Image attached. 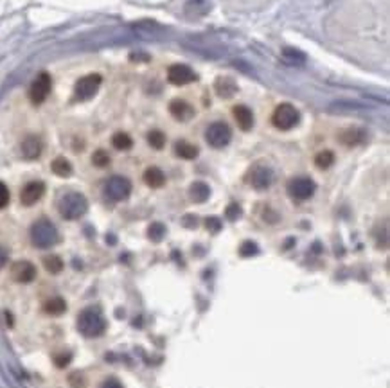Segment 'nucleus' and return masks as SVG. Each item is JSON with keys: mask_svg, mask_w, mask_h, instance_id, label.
Listing matches in <instances>:
<instances>
[{"mask_svg": "<svg viewBox=\"0 0 390 388\" xmlns=\"http://www.w3.org/2000/svg\"><path fill=\"white\" fill-rule=\"evenodd\" d=\"M71 359H72L71 352H60L54 356V363H56V366H60V368H65V366L71 363Z\"/></svg>", "mask_w": 390, "mask_h": 388, "instance_id": "473e14b6", "label": "nucleus"}, {"mask_svg": "<svg viewBox=\"0 0 390 388\" xmlns=\"http://www.w3.org/2000/svg\"><path fill=\"white\" fill-rule=\"evenodd\" d=\"M169 112H171V115L176 121H182V122L191 121L194 117V108L184 99H173L169 103Z\"/></svg>", "mask_w": 390, "mask_h": 388, "instance_id": "4468645a", "label": "nucleus"}, {"mask_svg": "<svg viewBox=\"0 0 390 388\" xmlns=\"http://www.w3.org/2000/svg\"><path fill=\"white\" fill-rule=\"evenodd\" d=\"M29 236H31V243L35 244L36 248H51V246H54L60 241L58 228L54 227L53 221H49L45 218L33 223Z\"/></svg>", "mask_w": 390, "mask_h": 388, "instance_id": "f03ea898", "label": "nucleus"}, {"mask_svg": "<svg viewBox=\"0 0 390 388\" xmlns=\"http://www.w3.org/2000/svg\"><path fill=\"white\" fill-rule=\"evenodd\" d=\"M105 194L112 201H123L132 194V182L124 176H112L105 185Z\"/></svg>", "mask_w": 390, "mask_h": 388, "instance_id": "423d86ee", "label": "nucleus"}, {"mask_svg": "<svg viewBox=\"0 0 390 388\" xmlns=\"http://www.w3.org/2000/svg\"><path fill=\"white\" fill-rule=\"evenodd\" d=\"M103 83V78L99 74H88L85 78H81L76 83V88H74V96L76 99L79 101H87L90 97H94L99 90Z\"/></svg>", "mask_w": 390, "mask_h": 388, "instance_id": "6e6552de", "label": "nucleus"}, {"mask_svg": "<svg viewBox=\"0 0 390 388\" xmlns=\"http://www.w3.org/2000/svg\"><path fill=\"white\" fill-rule=\"evenodd\" d=\"M112 146L119 151H128V149L133 146V140L132 137L124 133V131H117L114 137H112Z\"/></svg>", "mask_w": 390, "mask_h": 388, "instance_id": "393cba45", "label": "nucleus"}, {"mask_svg": "<svg viewBox=\"0 0 390 388\" xmlns=\"http://www.w3.org/2000/svg\"><path fill=\"white\" fill-rule=\"evenodd\" d=\"M6 262H8V252L4 246H0V270L6 266Z\"/></svg>", "mask_w": 390, "mask_h": 388, "instance_id": "58836bf2", "label": "nucleus"}, {"mask_svg": "<svg viewBox=\"0 0 390 388\" xmlns=\"http://www.w3.org/2000/svg\"><path fill=\"white\" fill-rule=\"evenodd\" d=\"M205 227H207V230H209V232H214V234H216V232H219V228H221V221H219L218 218H214V216H212V218H207L205 219Z\"/></svg>", "mask_w": 390, "mask_h": 388, "instance_id": "c9c22d12", "label": "nucleus"}, {"mask_svg": "<svg viewBox=\"0 0 390 388\" xmlns=\"http://www.w3.org/2000/svg\"><path fill=\"white\" fill-rule=\"evenodd\" d=\"M230 139H232V130L227 122H214L205 131V140L209 142V146L216 149L225 148L230 142Z\"/></svg>", "mask_w": 390, "mask_h": 388, "instance_id": "39448f33", "label": "nucleus"}, {"mask_svg": "<svg viewBox=\"0 0 390 388\" xmlns=\"http://www.w3.org/2000/svg\"><path fill=\"white\" fill-rule=\"evenodd\" d=\"M273 183V171L266 166H257L250 173V185L255 191H266Z\"/></svg>", "mask_w": 390, "mask_h": 388, "instance_id": "9d476101", "label": "nucleus"}, {"mask_svg": "<svg viewBox=\"0 0 390 388\" xmlns=\"http://www.w3.org/2000/svg\"><path fill=\"white\" fill-rule=\"evenodd\" d=\"M45 194V183L44 182H29L26 187L20 192V201L26 207L35 205L36 201L42 200V196Z\"/></svg>", "mask_w": 390, "mask_h": 388, "instance_id": "ddd939ff", "label": "nucleus"}, {"mask_svg": "<svg viewBox=\"0 0 390 388\" xmlns=\"http://www.w3.org/2000/svg\"><path fill=\"white\" fill-rule=\"evenodd\" d=\"M315 182L311 178H306V176H297V178H291L288 182V194L293 200H309L315 194Z\"/></svg>", "mask_w": 390, "mask_h": 388, "instance_id": "0eeeda50", "label": "nucleus"}, {"mask_svg": "<svg viewBox=\"0 0 390 388\" xmlns=\"http://www.w3.org/2000/svg\"><path fill=\"white\" fill-rule=\"evenodd\" d=\"M51 87H53V79L47 72L38 74V78L33 81L31 88H29V99L33 105H42L51 94Z\"/></svg>", "mask_w": 390, "mask_h": 388, "instance_id": "1a4fd4ad", "label": "nucleus"}, {"mask_svg": "<svg viewBox=\"0 0 390 388\" xmlns=\"http://www.w3.org/2000/svg\"><path fill=\"white\" fill-rule=\"evenodd\" d=\"M194 79H196V74L189 65H173L167 70V81L171 85H176V87L187 85Z\"/></svg>", "mask_w": 390, "mask_h": 388, "instance_id": "9b49d317", "label": "nucleus"}, {"mask_svg": "<svg viewBox=\"0 0 390 388\" xmlns=\"http://www.w3.org/2000/svg\"><path fill=\"white\" fill-rule=\"evenodd\" d=\"M225 216H227L230 221H236V219L241 216V207L237 205V203H230V205L227 207V212H225Z\"/></svg>", "mask_w": 390, "mask_h": 388, "instance_id": "72a5a7b5", "label": "nucleus"}, {"mask_svg": "<svg viewBox=\"0 0 390 388\" xmlns=\"http://www.w3.org/2000/svg\"><path fill=\"white\" fill-rule=\"evenodd\" d=\"M11 277L20 284L33 282L36 277V266L29 261H17L11 266Z\"/></svg>", "mask_w": 390, "mask_h": 388, "instance_id": "f8f14e48", "label": "nucleus"}, {"mask_svg": "<svg viewBox=\"0 0 390 388\" xmlns=\"http://www.w3.org/2000/svg\"><path fill=\"white\" fill-rule=\"evenodd\" d=\"M282 56H284L286 60H289V61H295V63H297V61H298V63H302V61L306 60V56H304L300 51H297V49H289V47L284 49V54H282Z\"/></svg>", "mask_w": 390, "mask_h": 388, "instance_id": "2f4dec72", "label": "nucleus"}, {"mask_svg": "<svg viewBox=\"0 0 390 388\" xmlns=\"http://www.w3.org/2000/svg\"><path fill=\"white\" fill-rule=\"evenodd\" d=\"M189 196L196 203H203V201H207V198L211 196V189L203 182H194L189 189Z\"/></svg>", "mask_w": 390, "mask_h": 388, "instance_id": "412c9836", "label": "nucleus"}, {"mask_svg": "<svg viewBox=\"0 0 390 388\" xmlns=\"http://www.w3.org/2000/svg\"><path fill=\"white\" fill-rule=\"evenodd\" d=\"M365 137H367V133H365V130H361V128H345V130L340 131L338 139H340V142H342L343 146L352 148V146L361 144L365 140Z\"/></svg>", "mask_w": 390, "mask_h": 388, "instance_id": "2eb2a0df", "label": "nucleus"}, {"mask_svg": "<svg viewBox=\"0 0 390 388\" xmlns=\"http://www.w3.org/2000/svg\"><path fill=\"white\" fill-rule=\"evenodd\" d=\"M184 223L187 225V227H196V218H193V216H187V218L184 219Z\"/></svg>", "mask_w": 390, "mask_h": 388, "instance_id": "ea45409f", "label": "nucleus"}, {"mask_svg": "<svg viewBox=\"0 0 390 388\" xmlns=\"http://www.w3.org/2000/svg\"><path fill=\"white\" fill-rule=\"evenodd\" d=\"M92 164L96 167H106L110 164V155L105 149H97L92 155Z\"/></svg>", "mask_w": 390, "mask_h": 388, "instance_id": "c756f323", "label": "nucleus"}, {"mask_svg": "<svg viewBox=\"0 0 390 388\" xmlns=\"http://www.w3.org/2000/svg\"><path fill=\"white\" fill-rule=\"evenodd\" d=\"M130 60H132V61H139V60L148 61V60H149V56H135V54H132V56H130Z\"/></svg>", "mask_w": 390, "mask_h": 388, "instance_id": "a19ab883", "label": "nucleus"}, {"mask_svg": "<svg viewBox=\"0 0 390 388\" xmlns=\"http://www.w3.org/2000/svg\"><path fill=\"white\" fill-rule=\"evenodd\" d=\"M51 169H53L54 175L62 176V178H69L72 175V164L65 157L54 158L53 164H51Z\"/></svg>", "mask_w": 390, "mask_h": 388, "instance_id": "4be33fe9", "label": "nucleus"}, {"mask_svg": "<svg viewBox=\"0 0 390 388\" xmlns=\"http://www.w3.org/2000/svg\"><path fill=\"white\" fill-rule=\"evenodd\" d=\"M334 164V153L333 151H320L315 157V166L318 169H329Z\"/></svg>", "mask_w": 390, "mask_h": 388, "instance_id": "a878e982", "label": "nucleus"}, {"mask_svg": "<svg viewBox=\"0 0 390 388\" xmlns=\"http://www.w3.org/2000/svg\"><path fill=\"white\" fill-rule=\"evenodd\" d=\"M9 203V189L6 187V183L0 182V209H4Z\"/></svg>", "mask_w": 390, "mask_h": 388, "instance_id": "e433bc0d", "label": "nucleus"}, {"mask_svg": "<svg viewBox=\"0 0 390 388\" xmlns=\"http://www.w3.org/2000/svg\"><path fill=\"white\" fill-rule=\"evenodd\" d=\"M214 90L219 97L230 99L232 96H236L237 85L234 83V79H230V78H218L214 83Z\"/></svg>", "mask_w": 390, "mask_h": 388, "instance_id": "a211bd4d", "label": "nucleus"}, {"mask_svg": "<svg viewBox=\"0 0 390 388\" xmlns=\"http://www.w3.org/2000/svg\"><path fill=\"white\" fill-rule=\"evenodd\" d=\"M257 252H259V248L254 241H245V243L239 246V255H241V257H252V255H255Z\"/></svg>", "mask_w": 390, "mask_h": 388, "instance_id": "7c9ffc66", "label": "nucleus"}, {"mask_svg": "<svg viewBox=\"0 0 390 388\" xmlns=\"http://www.w3.org/2000/svg\"><path fill=\"white\" fill-rule=\"evenodd\" d=\"M175 153L178 155L180 158H185V160H193V158L198 157V148L187 140H180L176 142L175 146Z\"/></svg>", "mask_w": 390, "mask_h": 388, "instance_id": "5701e85b", "label": "nucleus"}, {"mask_svg": "<svg viewBox=\"0 0 390 388\" xmlns=\"http://www.w3.org/2000/svg\"><path fill=\"white\" fill-rule=\"evenodd\" d=\"M42 149H44V144L42 140L35 135H29L24 139L22 142V155L27 158V160H35L42 155Z\"/></svg>", "mask_w": 390, "mask_h": 388, "instance_id": "f3484780", "label": "nucleus"}, {"mask_svg": "<svg viewBox=\"0 0 390 388\" xmlns=\"http://www.w3.org/2000/svg\"><path fill=\"white\" fill-rule=\"evenodd\" d=\"M148 144L153 149H162L166 146V135L160 130H151L148 133Z\"/></svg>", "mask_w": 390, "mask_h": 388, "instance_id": "bb28decb", "label": "nucleus"}, {"mask_svg": "<svg viewBox=\"0 0 390 388\" xmlns=\"http://www.w3.org/2000/svg\"><path fill=\"white\" fill-rule=\"evenodd\" d=\"M232 114L237 122V126L241 128L243 131L252 130V126H254V114H252V110H250L248 106H245V105L234 106Z\"/></svg>", "mask_w": 390, "mask_h": 388, "instance_id": "dca6fc26", "label": "nucleus"}, {"mask_svg": "<svg viewBox=\"0 0 390 388\" xmlns=\"http://www.w3.org/2000/svg\"><path fill=\"white\" fill-rule=\"evenodd\" d=\"M209 11H211L209 0H187V4H185V13L191 18H200Z\"/></svg>", "mask_w": 390, "mask_h": 388, "instance_id": "6ab92c4d", "label": "nucleus"}, {"mask_svg": "<svg viewBox=\"0 0 390 388\" xmlns=\"http://www.w3.org/2000/svg\"><path fill=\"white\" fill-rule=\"evenodd\" d=\"M300 121V114H298V110L295 108L293 105H289V103H282L275 108L272 115V122L273 126L279 128V130H291L295 128Z\"/></svg>", "mask_w": 390, "mask_h": 388, "instance_id": "20e7f679", "label": "nucleus"}, {"mask_svg": "<svg viewBox=\"0 0 390 388\" xmlns=\"http://www.w3.org/2000/svg\"><path fill=\"white\" fill-rule=\"evenodd\" d=\"M78 329L87 338H97L106 331V320L97 307H87L78 316Z\"/></svg>", "mask_w": 390, "mask_h": 388, "instance_id": "f257e3e1", "label": "nucleus"}, {"mask_svg": "<svg viewBox=\"0 0 390 388\" xmlns=\"http://www.w3.org/2000/svg\"><path fill=\"white\" fill-rule=\"evenodd\" d=\"M144 182H146V185H149L151 189H158L166 183V175H164L162 169H158V167H148L144 173Z\"/></svg>", "mask_w": 390, "mask_h": 388, "instance_id": "aec40b11", "label": "nucleus"}, {"mask_svg": "<svg viewBox=\"0 0 390 388\" xmlns=\"http://www.w3.org/2000/svg\"><path fill=\"white\" fill-rule=\"evenodd\" d=\"M69 383H71L74 388H85V386H87V379H85L83 374H79V372H74V374H71V377H69Z\"/></svg>", "mask_w": 390, "mask_h": 388, "instance_id": "f704fd0d", "label": "nucleus"}, {"mask_svg": "<svg viewBox=\"0 0 390 388\" xmlns=\"http://www.w3.org/2000/svg\"><path fill=\"white\" fill-rule=\"evenodd\" d=\"M164 236H166V227H164L162 223H151L148 228V237L155 243L158 241H162Z\"/></svg>", "mask_w": 390, "mask_h": 388, "instance_id": "c85d7f7f", "label": "nucleus"}, {"mask_svg": "<svg viewBox=\"0 0 390 388\" xmlns=\"http://www.w3.org/2000/svg\"><path fill=\"white\" fill-rule=\"evenodd\" d=\"M58 210L69 221L83 218L88 210V201L81 192H67L62 200L58 201Z\"/></svg>", "mask_w": 390, "mask_h": 388, "instance_id": "7ed1b4c3", "label": "nucleus"}, {"mask_svg": "<svg viewBox=\"0 0 390 388\" xmlns=\"http://www.w3.org/2000/svg\"><path fill=\"white\" fill-rule=\"evenodd\" d=\"M44 311H45V313H49V314H54V316H58V314H63L67 311V302L63 300L62 297L49 298V300L44 304Z\"/></svg>", "mask_w": 390, "mask_h": 388, "instance_id": "b1692460", "label": "nucleus"}, {"mask_svg": "<svg viewBox=\"0 0 390 388\" xmlns=\"http://www.w3.org/2000/svg\"><path fill=\"white\" fill-rule=\"evenodd\" d=\"M44 266L49 273H60L63 270V261L62 257H58V255H47L44 259Z\"/></svg>", "mask_w": 390, "mask_h": 388, "instance_id": "cd10ccee", "label": "nucleus"}, {"mask_svg": "<svg viewBox=\"0 0 390 388\" xmlns=\"http://www.w3.org/2000/svg\"><path fill=\"white\" fill-rule=\"evenodd\" d=\"M101 388H123V384L119 383V381L115 379V377H108V379L103 381Z\"/></svg>", "mask_w": 390, "mask_h": 388, "instance_id": "4c0bfd02", "label": "nucleus"}]
</instances>
